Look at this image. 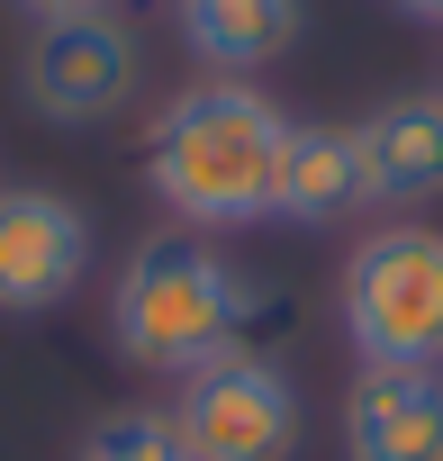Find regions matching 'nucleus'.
<instances>
[{"instance_id":"20e7f679","label":"nucleus","mask_w":443,"mask_h":461,"mask_svg":"<svg viewBox=\"0 0 443 461\" xmlns=\"http://www.w3.org/2000/svg\"><path fill=\"white\" fill-rule=\"evenodd\" d=\"M163 416L190 461H290L299 452V380L263 362L254 344L199 362Z\"/></svg>"},{"instance_id":"f257e3e1","label":"nucleus","mask_w":443,"mask_h":461,"mask_svg":"<svg viewBox=\"0 0 443 461\" xmlns=\"http://www.w3.org/2000/svg\"><path fill=\"white\" fill-rule=\"evenodd\" d=\"M281 145H290V118L254 82L208 73V82H190V91H172L154 109V127H145V190L190 226V236H227V226L272 217Z\"/></svg>"},{"instance_id":"f03ea898","label":"nucleus","mask_w":443,"mask_h":461,"mask_svg":"<svg viewBox=\"0 0 443 461\" xmlns=\"http://www.w3.org/2000/svg\"><path fill=\"white\" fill-rule=\"evenodd\" d=\"M254 281L217 254L208 236H190V226H163V236H145L118 281H109V344L118 362L136 371H163V380H190L199 362L236 353L245 326H254Z\"/></svg>"},{"instance_id":"f8f14e48","label":"nucleus","mask_w":443,"mask_h":461,"mask_svg":"<svg viewBox=\"0 0 443 461\" xmlns=\"http://www.w3.org/2000/svg\"><path fill=\"white\" fill-rule=\"evenodd\" d=\"M19 10L46 28V19H82V10H109V0H19Z\"/></svg>"},{"instance_id":"39448f33","label":"nucleus","mask_w":443,"mask_h":461,"mask_svg":"<svg viewBox=\"0 0 443 461\" xmlns=\"http://www.w3.org/2000/svg\"><path fill=\"white\" fill-rule=\"evenodd\" d=\"M145 82V46L127 19L109 10H82V19H46L19 55V100L46 118V127H100L136 100Z\"/></svg>"},{"instance_id":"ddd939ff","label":"nucleus","mask_w":443,"mask_h":461,"mask_svg":"<svg viewBox=\"0 0 443 461\" xmlns=\"http://www.w3.org/2000/svg\"><path fill=\"white\" fill-rule=\"evenodd\" d=\"M398 10H407V19H434V28H443V0H398Z\"/></svg>"},{"instance_id":"0eeeda50","label":"nucleus","mask_w":443,"mask_h":461,"mask_svg":"<svg viewBox=\"0 0 443 461\" xmlns=\"http://www.w3.org/2000/svg\"><path fill=\"white\" fill-rule=\"evenodd\" d=\"M344 461H443V371L362 362L344 389Z\"/></svg>"},{"instance_id":"6e6552de","label":"nucleus","mask_w":443,"mask_h":461,"mask_svg":"<svg viewBox=\"0 0 443 461\" xmlns=\"http://www.w3.org/2000/svg\"><path fill=\"white\" fill-rule=\"evenodd\" d=\"M362 208H425L443 199V91H398L353 127Z\"/></svg>"},{"instance_id":"7ed1b4c3","label":"nucleus","mask_w":443,"mask_h":461,"mask_svg":"<svg viewBox=\"0 0 443 461\" xmlns=\"http://www.w3.org/2000/svg\"><path fill=\"white\" fill-rule=\"evenodd\" d=\"M335 317L353 362H434L443 371V226H371L344 254Z\"/></svg>"},{"instance_id":"9b49d317","label":"nucleus","mask_w":443,"mask_h":461,"mask_svg":"<svg viewBox=\"0 0 443 461\" xmlns=\"http://www.w3.org/2000/svg\"><path fill=\"white\" fill-rule=\"evenodd\" d=\"M73 461H190V452H181V434H172L163 407H109L73 443Z\"/></svg>"},{"instance_id":"423d86ee","label":"nucleus","mask_w":443,"mask_h":461,"mask_svg":"<svg viewBox=\"0 0 443 461\" xmlns=\"http://www.w3.org/2000/svg\"><path fill=\"white\" fill-rule=\"evenodd\" d=\"M91 272V217L64 190H0V317H46Z\"/></svg>"},{"instance_id":"1a4fd4ad","label":"nucleus","mask_w":443,"mask_h":461,"mask_svg":"<svg viewBox=\"0 0 443 461\" xmlns=\"http://www.w3.org/2000/svg\"><path fill=\"white\" fill-rule=\"evenodd\" d=\"M181 46L208 73L245 82L299 46V0H181Z\"/></svg>"},{"instance_id":"9d476101","label":"nucleus","mask_w":443,"mask_h":461,"mask_svg":"<svg viewBox=\"0 0 443 461\" xmlns=\"http://www.w3.org/2000/svg\"><path fill=\"white\" fill-rule=\"evenodd\" d=\"M353 208H362V154H353V127H290L272 217H290V226H335V217H353Z\"/></svg>"}]
</instances>
